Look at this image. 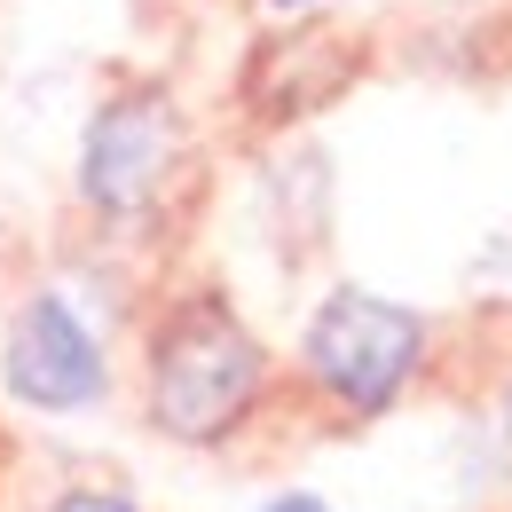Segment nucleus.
Returning <instances> with one entry per match:
<instances>
[{
	"mask_svg": "<svg viewBox=\"0 0 512 512\" xmlns=\"http://www.w3.org/2000/svg\"><path fill=\"white\" fill-rule=\"evenodd\" d=\"M182 166V111L158 87H127L111 95L87 134H79V197L103 221H142L158 213V197Z\"/></svg>",
	"mask_w": 512,
	"mask_h": 512,
	"instance_id": "7ed1b4c3",
	"label": "nucleus"
},
{
	"mask_svg": "<svg viewBox=\"0 0 512 512\" xmlns=\"http://www.w3.org/2000/svg\"><path fill=\"white\" fill-rule=\"evenodd\" d=\"M268 355L221 300H182L150 339V418L174 442H221L260 402Z\"/></svg>",
	"mask_w": 512,
	"mask_h": 512,
	"instance_id": "f257e3e1",
	"label": "nucleus"
},
{
	"mask_svg": "<svg viewBox=\"0 0 512 512\" xmlns=\"http://www.w3.org/2000/svg\"><path fill=\"white\" fill-rule=\"evenodd\" d=\"M0 379L24 410L71 418V410L103 402L111 371H103V347H95V331L79 323V308L64 292H32L8 323V339H0Z\"/></svg>",
	"mask_w": 512,
	"mask_h": 512,
	"instance_id": "20e7f679",
	"label": "nucleus"
},
{
	"mask_svg": "<svg viewBox=\"0 0 512 512\" xmlns=\"http://www.w3.org/2000/svg\"><path fill=\"white\" fill-rule=\"evenodd\" d=\"M56 512H134V505H127V497H111V489H71Z\"/></svg>",
	"mask_w": 512,
	"mask_h": 512,
	"instance_id": "39448f33",
	"label": "nucleus"
},
{
	"mask_svg": "<svg viewBox=\"0 0 512 512\" xmlns=\"http://www.w3.org/2000/svg\"><path fill=\"white\" fill-rule=\"evenodd\" d=\"M268 512H331V505H323V497H308V489H292V497H276Z\"/></svg>",
	"mask_w": 512,
	"mask_h": 512,
	"instance_id": "423d86ee",
	"label": "nucleus"
},
{
	"mask_svg": "<svg viewBox=\"0 0 512 512\" xmlns=\"http://www.w3.org/2000/svg\"><path fill=\"white\" fill-rule=\"evenodd\" d=\"M418 355H426V323L410 316L402 300H379L363 284H339L316 308V323H308V379L331 402L363 410V418L386 410L410 386Z\"/></svg>",
	"mask_w": 512,
	"mask_h": 512,
	"instance_id": "f03ea898",
	"label": "nucleus"
},
{
	"mask_svg": "<svg viewBox=\"0 0 512 512\" xmlns=\"http://www.w3.org/2000/svg\"><path fill=\"white\" fill-rule=\"evenodd\" d=\"M276 8H308V0H276Z\"/></svg>",
	"mask_w": 512,
	"mask_h": 512,
	"instance_id": "0eeeda50",
	"label": "nucleus"
}]
</instances>
